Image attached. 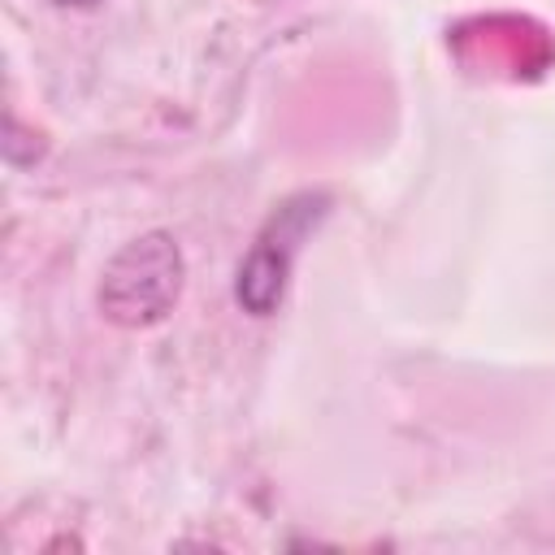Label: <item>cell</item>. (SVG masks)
Wrapping results in <instances>:
<instances>
[{
	"label": "cell",
	"mask_w": 555,
	"mask_h": 555,
	"mask_svg": "<svg viewBox=\"0 0 555 555\" xmlns=\"http://www.w3.org/2000/svg\"><path fill=\"white\" fill-rule=\"evenodd\" d=\"M56 4H74V9H87V4H95V0H56Z\"/></svg>",
	"instance_id": "obj_3"
},
{
	"label": "cell",
	"mask_w": 555,
	"mask_h": 555,
	"mask_svg": "<svg viewBox=\"0 0 555 555\" xmlns=\"http://www.w3.org/2000/svg\"><path fill=\"white\" fill-rule=\"evenodd\" d=\"M182 291V256L169 234L134 238L104 273L100 304L117 325H147L169 312Z\"/></svg>",
	"instance_id": "obj_1"
},
{
	"label": "cell",
	"mask_w": 555,
	"mask_h": 555,
	"mask_svg": "<svg viewBox=\"0 0 555 555\" xmlns=\"http://www.w3.org/2000/svg\"><path fill=\"white\" fill-rule=\"evenodd\" d=\"M304 230V212H282L269 221V230L256 238L251 256L238 264V304L256 317L273 312V304L282 299L286 286V269H291V251L295 238Z\"/></svg>",
	"instance_id": "obj_2"
}]
</instances>
